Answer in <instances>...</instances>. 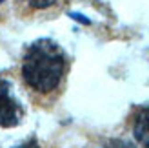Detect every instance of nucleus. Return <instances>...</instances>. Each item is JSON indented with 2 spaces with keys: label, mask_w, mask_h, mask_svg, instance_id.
<instances>
[{
  "label": "nucleus",
  "mask_w": 149,
  "mask_h": 148,
  "mask_svg": "<svg viewBox=\"0 0 149 148\" xmlns=\"http://www.w3.org/2000/svg\"><path fill=\"white\" fill-rule=\"evenodd\" d=\"M18 148H38V144H36V143H27V144H24V146H18Z\"/></svg>",
  "instance_id": "6"
},
{
  "label": "nucleus",
  "mask_w": 149,
  "mask_h": 148,
  "mask_svg": "<svg viewBox=\"0 0 149 148\" xmlns=\"http://www.w3.org/2000/svg\"><path fill=\"white\" fill-rule=\"evenodd\" d=\"M102 148H136V146L129 141H124V139H111V141L106 143Z\"/></svg>",
  "instance_id": "5"
},
{
  "label": "nucleus",
  "mask_w": 149,
  "mask_h": 148,
  "mask_svg": "<svg viewBox=\"0 0 149 148\" xmlns=\"http://www.w3.org/2000/svg\"><path fill=\"white\" fill-rule=\"evenodd\" d=\"M24 110L18 99L15 97L9 80L0 79V126L13 128L22 121Z\"/></svg>",
  "instance_id": "2"
},
{
  "label": "nucleus",
  "mask_w": 149,
  "mask_h": 148,
  "mask_svg": "<svg viewBox=\"0 0 149 148\" xmlns=\"http://www.w3.org/2000/svg\"><path fill=\"white\" fill-rule=\"evenodd\" d=\"M27 7H31L35 11H46V9H51L55 7L60 0H22Z\"/></svg>",
  "instance_id": "4"
},
{
  "label": "nucleus",
  "mask_w": 149,
  "mask_h": 148,
  "mask_svg": "<svg viewBox=\"0 0 149 148\" xmlns=\"http://www.w3.org/2000/svg\"><path fill=\"white\" fill-rule=\"evenodd\" d=\"M68 58L62 48L49 39H40L26 49L22 58V79L35 93L49 95L62 86Z\"/></svg>",
  "instance_id": "1"
},
{
  "label": "nucleus",
  "mask_w": 149,
  "mask_h": 148,
  "mask_svg": "<svg viewBox=\"0 0 149 148\" xmlns=\"http://www.w3.org/2000/svg\"><path fill=\"white\" fill-rule=\"evenodd\" d=\"M133 135L136 143L144 148H149V106L140 108L133 119Z\"/></svg>",
  "instance_id": "3"
}]
</instances>
